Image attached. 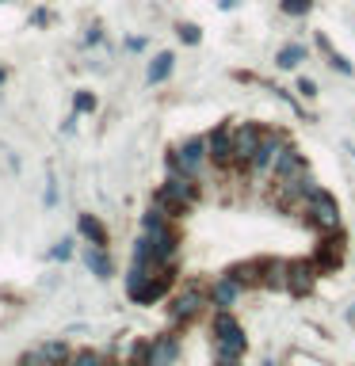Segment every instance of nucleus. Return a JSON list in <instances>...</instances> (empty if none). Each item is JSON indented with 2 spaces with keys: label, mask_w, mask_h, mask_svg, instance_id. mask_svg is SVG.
Masks as SVG:
<instances>
[{
  "label": "nucleus",
  "mask_w": 355,
  "mask_h": 366,
  "mask_svg": "<svg viewBox=\"0 0 355 366\" xmlns=\"http://www.w3.org/2000/svg\"><path fill=\"white\" fill-rule=\"evenodd\" d=\"M199 199V183H195V176H183V172H172L164 180V187L153 195V206L164 214V218H180L188 206Z\"/></svg>",
  "instance_id": "1"
},
{
  "label": "nucleus",
  "mask_w": 355,
  "mask_h": 366,
  "mask_svg": "<svg viewBox=\"0 0 355 366\" xmlns=\"http://www.w3.org/2000/svg\"><path fill=\"white\" fill-rule=\"evenodd\" d=\"M207 138H191V142H183L180 149H172L168 153V168L172 172H183V176H199V168L207 164Z\"/></svg>",
  "instance_id": "2"
},
{
  "label": "nucleus",
  "mask_w": 355,
  "mask_h": 366,
  "mask_svg": "<svg viewBox=\"0 0 355 366\" xmlns=\"http://www.w3.org/2000/svg\"><path fill=\"white\" fill-rule=\"evenodd\" d=\"M214 336H218V351L222 355H229V359H241V355H245V332H241V324L233 321L229 313L214 317Z\"/></svg>",
  "instance_id": "3"
},
{
  "label": "nucleus",
  "mask_w": 355,
  "mask_h": 366,
  "mask_svg": "<svg viewBox=\"0 0 355 366\" xmlns=\"http://www.w3.org/2000/svg\"><path fill=\"white\" fill-rule=\"evenodd\" d=\"M264 134H267V130L256 126V122H245L241 130H233V161H237V164H248L252 153H256V145L264 142Z\"/></svg>",
  "instance_id": "4"
},
{
  "label": "nucleus",
  "mask_w": 355,
  "mask_h": 366,
  "mask_svg": "<svg viewBox=\"0 0 355 366\" xmlns=\"http://www.w3.org/2000/svg\"><path fill=\"white\" fill-rule=\"evenodd\" d=\"M279 149H283V138L267 130V134H264V142L256 145V153H252V161H248V172H256V176H267V172H272V168H275V157H279Z\"/></svg>",
  "instance_id": "5"
},
{
  "label": "nucleus",
  "mask_w": 355,
  "mask_h": 366,
  "mask_svg": "<svg viewBox=\"0 0 355 366\" xmlns=\"http://www.w3.org/2000/svg\"><path fill=\"white\" fill-rule=\"evenodd\" d=\"M207 157H210L218 168H229V164H233V130H229V126H218V130L207 138Z\"/></svg>",
  "instance_id": "6"
},
{
  "label": "nucleus",
  "mask_w": 355,
  "mask_h": 366,
  "mask_svg": "<svg viewBox=\"0 0 355 366\" xmlns=\"http://www.w3.org/2000/svg\"><path fill=\"white\" fill-rule=\"evenodd\" d=\"M313 279H317V264L310 260H298V264H287V286H291V294H310L313 290Z\"/></svg>",
  "instance_id": "7"
},
{
  "label": "nucleus",
  "mask_w": 355,
  "mask_h": 366,
  "mask_svg": "<svg viewBox=\"0 0 355 366\" xmlns=\"http://www.w3.org/2000/svg\"><path fill=\"white\" fill-rule=\"evenodd\" d=\"M306 210H310V221L321 225V229H336V221H340V210H336V202L325 191H317Z\"/></svg>",
  "instance_id": "8"
},
{
  "label": "nucleus",
  "mask_w": 355,
  "mask_h": 366,
  "mask_svg": "<svg viewBox=\"0 0 355 366\" xmlns=\"http://www.w3.org/2000/svg\"><path fill=\"white\" fill-rule=\"evenodd\" d=\"M340 260H344V237L332 229V237L317 248L313 264H317V271H332V267H340Z\"/></svg>",
  "instance_id": "9"
},
{
  "label": "nucleus",
  "mask_w": 355,
  "mask_h": 366,
  "mask_svg": "<svg viewBox=\"0 0 355 366\" xmlns=\"http://www.w3.org/2000/svg\"><path fill=\"white\" fill-rule=\"evenodd\" d=\"M199 309H203V290H199V286H188V290H183V294L172 302V321H191Z\"/></svg>",
  "instance_id": "10"
},
{
  "label": "nucleus",
  "mask_w": 355,
  "mask_h": 366,
  "mask_svg": "<svg viewBox=\"0 0 355 366\" xmlns=\"http://www.w3.org/2000/svg\"><path fill=\"white\" fill-rule=\"evenodd\" d=\"M176 355H180V347H176L172 336H161V340L149 343V366H172Z\"/></svg>",
  "instance_id": "11"
},
{
  "label": "nucleus",
  "mask_w": 355,
  "mask_h": 366,
  "mask_svg": "<svg viewBox=\"0 0 355 366\" xmlns=\"http://www.w3.org/2000/svg\"><path fill=\"white\" fill-rule=\"evenodd\" d=\"M80 233H84L92 244H96V248H107V229L100 225L96 214H80Z\"/></svg>",
  "instance_id": "12"
},
{
  "label": "nucleus",
  "mask_w": 355,
  "mask_h": 366,
  "mask_svg": "<svg viewBox=\"0 0 355 366\" xmlns=\"http://www.w3.org/2000/svg\"><path fill=\"white\" fill-rule=\"evenodd\" d=\"M172 65H176V58L172 54H157L153 61H149V84H161V80H168V73H172Z\"/></svg>",
  "instance_id": "13"
},
{
  "label": "nucleus",
  "mask_w": 355,
  "mask_h": 366,
  "mask_svg": "<svg viewBox=\"0 0 355 366\" xmlns=\"http://www.w3.org/2000/svg\"><path fill=\"white\" fill-rule=\"evenodd\" d=\"M241 294V283H233V279L226 275V279H222V283L218 286H214V305H218V309H226V305H233V298H237Z\"/></svg>",
  "instance_id": "14"
},
{
  "label": "nucleus",
  "mask_w": 355,
  "mask_h": 366,
  "mask_svg": "<svg viewBox=\"0 0 355 366\" xmlns=\"http://www.w3.org/2000/svg\"><path fill=\"white\" fill-rule=\"evenodd\" d=\"M84 264H88V271H92V275H100V279H107V275H111V260H107V252H104V248H96V244L88 248Z\"/></svg>",
  "instance_id": "15"
},
{
  "label": "nucleus",
  "mask_w": 355,
  "mask_h": 366,
  "mask_svg": "<svg viewBox=\"0 0 355 366\" xmlns=\"http://www.w3.org/2000/svg\"><path fill=\"white\" fill-rule=\"evenodd\" d=\"M39 351H42L46 366H61V362H69V347H65L61 340H50V343H42Z\"/></svg>",
  "instance_id": "16"
},
{
  "label": "nucleus",
  "mask_w": 355,
  "mask_h": 366,
  "mask_svg": "<svg viewBox=\"0 0 355 366\" xmlns=\"http://www.w3.org/2000/svg\"><path fill=\"white\" fill-rule=\"evenodd\" d=\"M302 58H306V50H302V46L294 42V46H283V50H279V58H275V61H279V69H294V65L302 61Z\"/></svg>",
  "instance_id": "17"
},
{
  "label": "nucleus",
  "mask_w": 355,
  "mask_h": 366,
  "mask_svg": "<svg viewBox=\"0 0 355 366\" xmlns=\"http://www.w3.org/2000/svg\"><path fill=\"white\" fill-rule=\"evenodd\" d=\"M73 111H77V115L96 111V96H92V92H77V96H73Z\"/></svg>",
  "instance_id": "18"
},
{
  "label": "nucleus",
  "mask_w": 355,
  "mask_h": 366,
  "mask_svg": "<svg viewBox=\"0 0 355 366\" xmlns=\"http://www.w3.org/2000/svg\"><path fill=\"white\" fill-rule=\"evenodd\" d=\"M65 366H104V359H100L96 351H77V355H69Z\"/></svg>",
  "instance_id": "19"
},
{
  "label": "nucleus",
  "mask_w": 355,
  "mask_h": 366,
  "mask_svg": "<svg viewBox=\"0 0 355 366\" xmlns=\"http://www.w3.org/2000/svg\"><path fill=\"white\" fill-rule=\"evenodd\" d=\"M313 8V0H283V12H291V16H306Z\"/></svg>",
  "instance_id": "20"
},
{
  "label": "nucleus",
  "mask_w": 355,
  "mask_h": 366,
  "mask_svg": "<svg viewBox=\"0 0 355 366\" xmlns=\"http://www.w3.org/2000/svg\"><path fill=\"white\" fill-rule=\"evenodd\" d=\"M20 366H46V359H42V351L35 347V351H27L23 359H20Z\"/></svg>",
  "instance_id": "21"
},
{
  "label": "nucleus",
  "mask_w": 355,
  "mask_h": 366,
  "mask_svg": "<svg viewBox=\"0 0 355 366\" xmlns=\"http://www.w3.org/2000/svg\"><path fill=\"white\" fill-rule=\"evenodd\" d=\"M180 39L183 42H199V27H195V23H180Z\"/></svg>",
  "instance_id": "22"
},
{
  "label": "nucleus",
  "mask_w": 355,
  "mask_h": 366,
  "mask_svg": "<svg viewBox=\"0 0 355 366\" xmlns=\"http://www.w3.org/2000/svg\"><path fill=\"white\" fill-rule=\"evenodd\" d=\"M298 92H302V96H306V99H313V96H317V84L302 77V80H298Z\"/></svg>",
  "instance_id": "23"
},
{
  "label": "nucleus",
  "mask_w": 355,
  "mask_h": 366,
  "mask_svg": "<svg viewBox=\"0 0 355 366\" xmlns=\"http://www.w3.org/2000/svg\"><path fill=\"white\" fill-rule=\"evenodd\" d=\"M73 256V248H69V240H61L58 248H54V260H69Z\"/></svg>",
  "instance_id": "24"
},
{
  "label": "nucleus",
  "mask_w": 355,
  "mask_h": 366,
  "mask_svg": "<svg viewBox=\"0 0 355 366\" xmlns=\"http://www.w3.org/2000/svg\"><path fill=\"white\" fill-rule=\"evenodd\" d=\"M218 366H237V359H229V355H222V359H218Z\"/></svg>",
  "instance_id": "25"
},
{
  "label": "nucleus",
  "mask_w": 355,
  "mask_h": 366,
  "mask_svg": "<svg viewBox=\"0 0 355 366\" xmlns=\"http://www.w3.org/2000/svg\"><path fill=\"white\" fill-rule=\"evenodd\" d=\"M218 4H222V8H237L241 0H218Z\"/></svg>",
  "instance_id": "26"
},
{
  "label": "nucleus",
  "mask_w": 355,
  "mask_h": 366,
  "mask_svg": "<svg viewBox=\"0 0 355 366\" xmlns=\"http://www.w3.org/2000/svg\"><path fill=\"white\" fill-rule=\"evenodd\" d=\"M4 77H8V73H4V69H0V84H4Z\"/></svg>",
  "instance_id": "27"
}]
</instances>
